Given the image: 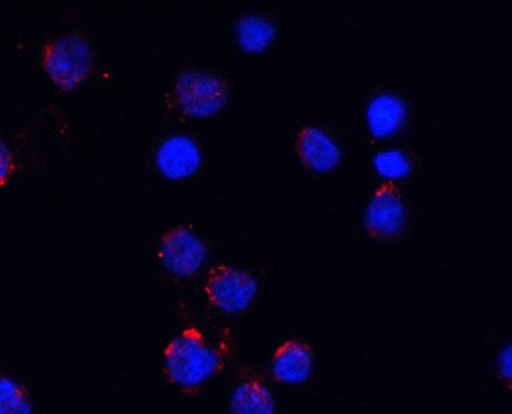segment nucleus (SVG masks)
Instances as JSON below:
<instances>
[{"label": "nucleus", "mask_w": 512, "mask_h": 414, "mask_svg": "<svg viewBox=\"0 0 512 414\" xmlns=\"http://www.w3.org/2000/svg\"><path fill=\"white\" fill-rule=\"evenodd\" d=\"M224 367L221 348L213 347L197 328L183 329L164 348V372L172 385L196 392Z\"/></svg>", "instance_id": "obj_1"}, {"label": "nucleus", "mask_w": 512, "mask_h": 414, "mask_svg": "<svg viewBox=\"0 0 512 414\" xmlns=\"http://www.w3.org/2000/svg\"><path fill=\"white\" fill-rule=\"evenodd\" d=\"M41 67L60 90H73L92 76L95 51L82 34L60 35L41 49Z\"/></svg>", "instance_id": "obj_2"}, {"label": "nucleus", "mask_w": 512, "mask_h": 414, "mask_svg": "<svg viewBox=\"0 0 512 414\" xmlns=\"http://www.w3.org/2000/svg\"><path fill=\"white\" fill-rule=\"evenodd\" d=\"M231 86L221 74L208 70H185L175 79L172 103L186 117L208 119L226 108Z\"/></svg>", "instance_id": "obj_3"}, {"label": "nucleus", "mask_w": 512, "mask_h": 414, "mask_svg": "<svg viewBox=\"0 0 512 414\" xmlns=\"http://www.w3.org/2000/svg\"><path fill=\"white\" fill-rule=\"evenodd\" d=\"M407 227L409 207L401 189L396 183H380L366 207L364 229L374 240L396 241L404 237Z\"/></svg>", "instance_id": "obj_4"}, {"label": "nucleus", "mask_w": 512, "mask_h": 414, "mask_svg": "<svg viewBox=\"0 0 512 414\" xmlns=\"http://www.w3.org/2000/svg\"><path fill=\"white\" fill-rule=\"evenodd\" d=\"M204 292L218 311L238 315L256 301L259 284L253 274L231 265H216L207 274Z\"/></svg>", "instance_id": "obj_5"}, {"label": "nucleus", "mask_w": 512, "mask_h": 414, "mask_svg": "<svg viewBox=\"0 0 512 414\" xmlns=\"http://www.w3.org/2000/svg\"><path fill=\"white\" fill-rule=\"evenodd\" d=\"M207 256L204 241L185 226H174L166 230L158 244L161 265L177 278H194L204 267Z\"/></svg>", "instance_id": "obj_6"}, {"label": "nucleus", "mask_w": 512, "mask_h": 414, "mask_svg": "<svg viewBox=\"0 0 512 414\" xmlns=\"http://www.w3.org/2000/svg\"><path fill=\"white\" fill-rule=\"evenodd\" d=\"M155 163L161 175L169 180H185L201 169V147L185 134L167 137L156 150Z\"/></svg>", "instance_id": "obj_7"}, {"label": "nucleus", "mask_w": 512, "mask_h": 414, "mask_svg": "<svg viewBox=\"0 0 512 414\" xmlns=\"http://www.w3.org/2000/svg\"><path fill=\"white\" fill-rule=\"evenodd\" d=\"M295 148L301 164L314 174H328L341 163V147L319 126H305L298 133Z\"/></svg>", "instance_id": "obj_8"}, {"label": "nucleus", "mask_w": 512, "mask_h": 414, "mask_svg": "<svg viewBox=\"0 0 512 414\" xmlns=\"http://www.w3.org/2000/svg\"><path fill=\"white\" fill-rule=\"evenodd\" d=\"M314 370L312 348L300 339L282 342L271 358V375L282 385H301Z\"/></svg>", "instance_id": "obj_9"}, {"label": "nucleus", "mask_w": 512, "mask_h": 414, "mask_svg": "<svg viewBox=\"0 0 512 414\" xmlns=\"http://www.w3.org/2000/svg\"><path fill=\"white\" fill-rule=\"evenodd\" d=\"M409 119V106L393 92H382L372 98L366 111L369 131L377 139L394 136Z\"/></svg>", "instance_id": "obj_10"}, {"label": "nucleus", "mask_w": 512, "mask_h": 414, "mask_svg": "<svg viewBox=\"0 0 512 414\" xmlns=\"http://www.w3.org/2000/svg\"><path fill=\"white\" fill-rule=\"evenodd\" d=\"M232 414H276L275 397L259 377L248 375L235 386L231 396Z\"/></svg>", "instance_id": "obj_11"}, {"label": "nucleus", "mask_w": 512, "mask_h": 414, "mask_svg": "<svg viewBox=\"0 0 512 414\" xmlns=\"http://www.w3.org/2000/svg\"><path fill=\"white\" fill-rule=\"evenodd\" d=\"M235 37L246 52H264L275 41L276 26L268 16L245 15L235 23Z\"/></svg>", "instance_id": "obj_12"}, {"label": "nucleus", "mask_w": 512, "mask_h": 414, "mask_svg": "<svg viewBox=\"0 0 512 414\" xmlns=\"http://www.w3.org/2000/svg\"><path fill=\"white\" fill-rule=\"evenodd\" d=\"M375 171L385 182L396 183L413 174L416 167L415 153L407 148H388L372 159Z\"/></svg>", "instance_id": "obj_13"}, {"label": "nucleus", "mask_w": 512, "mask_h": 414, "mask_svg": "<svg viewBox=\"0 0 512 414\" xmlns=\"http://www.w3.org/2000/svg\"><path fill=\"white\" fill-rule=\"evenodd\" d=\"M26 389L10 377H0V414H32Z\"/></svg>", "instance_id": "obj_14"}, {"label": "nucleus", "mask_w": 512, "mask_h": 414, "mask_svg": "<svg viewBox=\"0 0 512 414\" xmlns=\"http://www.w3.org/2000/svg\"><path fill=\"white\" fill-rule=\"evenodd\" d=\"M16 158L13 155L12 148L8 147L7 142L0 136V188L10 182V178L16 172Z\"/></svg>", "instance_id": "obj_15"}, {"label": "nucleus", "mask_w": 512, "mask_h": 414, "mask_svg": "<svg viewBox=\"0 0 512 414\" xmlns=\"http://www.w3.org/2000/svg\"><path fill=\"white\" fill-rule=\"evenodd\" d=\"M497 370L498 375H500L501 381L506 383L508 388H511V380H512V353H511V345L503 348L501 350L500 355H498L497 359Z\"/></svg>", "instance_id": "obj_16"}]
</instances>
